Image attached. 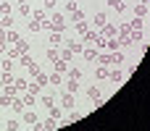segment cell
Returning a JSON list of instances; mask_svg holds the SVG:
<instances>
[{
	"label": "cell",
	"mask_w": 150,
	"mask_h": 131,
	"mask_svg": "<svg viewBox=\"0 0 150 131\" xmlns=\"http://www.w3.org/2000/svg\"><path fill=\"white\" fill-rule=\"evenodd\" d=\"M50 24H53V32H63L66 29V13H53Z\"/></svg>",
	"instance_id": "cell-1"
},
{
	"label": "cell",
	"mask_w": 150,
	"mask_h": 131,
	"mask_svg": "<svg viewBox=\"0 0 150 131\" xmlns=\"http://www.w3.org/2000/svg\"><path fill=\"white\" fill-rule=\"evenodd\" d=\"M116 26L113 24H105V26H100V37H105V39H111V37H116Z\"/></svg>",
	"instance_id": "cell-2"
},
{
	"label": "cell",
	"mask_w": 150,
	"mask_h": 131,
	"mask_svg": "<svg viewBox=\"0 0 150 131\" xmlns=\"http://www.w3.org/2000/svg\"><path fill=\"white\" fill-rule=\"evenodd\" d=\"M61 105H63V110H71L76 102H74V95L71 92H63V97H61Z\"/></svg>",
	"instance_id": "cell-3"
},
{
	"label": "cell",
	"mask_w": 150,
	"mask_h": 131,
	"mask_svg": "<svg viewBox=\"0 0 150 131\" xmlns=\"http://www.w3.org/2000/svg\"><path fill=\"white\" fill-rule=\"evenodd\" d=\"M92 21H95V26H98V29H100V26H105V24H108V16H105V13H103V11H98V13H95V16H92Z\"/></svg>",
	"instance_id": "cell-4"
},
{
	"label": "cell",
	"mask_w": 150,
	"mask_h": 131,
	"mask_svg": "<svg viewBox=\"0 0 150 131\" xmlns=\"http://www.w3.org/2000/svg\"><path fill=\"white\" fill-rule=\"evenodd\" d=\"M66 50H71V53H82L84 47H82L79 39H66Z\"/></svg>",
	"instance_id": "cell-5"
},
{
	"label": "cell",
	"mask_w": 150,
	"mask_h": 131,
	"mask_svg": "<svg viewBox=\"0 0 150 131\" xmlns=\"http://www.w3.org/2000/svg\"><path fill=\"white\" fill-rule=\"evenodd\" d=\"M11 108H13L16 113H24V108H26V105H24V100H21V95H16V97H13V102H11Z\"/></svg>",
	"instance_id": "cell-6"
},
{
	"label": "cell",
	"mask_w": 150,
	"mask_h": 131,
	"mask_svg": "<svg viewBox=\"0 0 150 131\" xmlns=\"http://www.w3.org/2000/svg\"><path fill=\"white\" fill-rule=\"evenodd\" d=\"M82 55H84V60H98V50L95 47H84Z\"/></svg>",
	"instance_id": "cell-7"
},
{
	"label": "cell",
	"mask_w": 150,
	"mask_h": 131,
	"mask_svg": "<svg viewBox=\"0 0 150 131\" xmlns=\"http://www.w3.org/2000/svg\"><path fill=\"white\" fill-rule=\"evenodd\" d=\"M108 5H111L113 11H119V13H124V11H127V3H124V0H108Z\"/></svg>",
	"instance_id": "cell-8"
},
{
	"label": "cell",
	"mask_w": 150,
	"mask_h": 131,
	"mask_svg": "<svg viewBox=\"0 0 150 131\" xmlns=\"http://www.w3.org/2000/svg\"><path fill=\"white\" fill-rule=\"evenodd\" d=\"M129 29H134V32H142V29H145V18H140V16H137V18L129 24Z\"/></svg>",
	"instance_id": "cell-9"
},
{
	"label": "cell",
	"mask_w": 150,
	"mask_h": 131,
	"mask_svg": "<svg viewBox=\"0 0 150 131\" xmlns=\"http://www.w3.org/2000/svg\"><path fill=\"white\" fill-rule=\"evenodd\" d=\"M18 63H21L24 68H29V66H32L34 60H32V55H29V53H21V55H18Z\"/></svg>",
	"instance_id": "cell-10"
},
{
	"label": "cell",
	"mask_w": 150,
	"mask_h": 131,
	"mask_svg": "<svg viewBox=\"0 0 150 131\" xmlns=\"http://www.w3.org/2000/svg\"><path fill=\"white\" fill-rule=\"evenodd\" d=\"M13 87L18 89V95H24V92H26V87H29V81H26V79H16V81H13Z\"/></svg>",
	"instance_id": "cell-11"
},
{
	"label": "cell",
	"mask_w": 150,
	"mask_h": 131,
	"mask_svg": "<svg viewBox=\"0 0 150 131\" xmlns=\"http://www.w3.org/2000/svg\"><path fill=\"white\" fill-rule=\"evenodd\" d=\"M0 92H3V95H5V97H16V95H18V89H16V87H13V84H5V87H3V89H0Z\"/></svg>",
	"instance_id": "cell-12"
},
{
	"label": "cell",
	"mask_w": 150,
	"mask_h": 131,
	"mask_svg": "<svg viewBox=\"0 0 150 131\" xmlns=\"http://www.w3.org/2000/svg\"><path fill=\"white\" fill-rule=\"evenodd\" d=\"M105 47H108V53H116V50H119V39H116V37L105 39Z\"/></svg>",
	"instance_id": "cell-13"
},
{
	"label": "cell",
	"mask_w": 150,
	"mask_h": 131,
	"mask_svg": "<svg viewBox=\"0 0 150 131\" xmlns=\"http://www.w3.org/2000/svg\"><path fill=\"white\" fill-rule=\"evenodd\" d=\"M29 13H32V8H29V3H18V16H24V18H26Z\"/></svg>",
	"instance_id": "cell-14"
},
{
	"label": "cell",
	"mask_w": 150,
	"mask_h": 131,
	"mask_svg": "<svg viewBox=\"0 0 150 131\" xmlns=\"http://www.w3.org/2000/svg\"><path fill=\"white\" fill-rule=\"evenodd\" d=\"M21 37H18V32H13V29H8L5 32V42H18Z\"/></svg>",
	"instance_id": "cell-15"
},
{
	"label": "cell",
	"mask_w": 150,
	"mask_h": 131,
	"mask_svg": "<svg viewBox=\"0 0 150 131\" xmlns=\"http://www.w3.org/2000/svg\"><path fill=\"white\" fill-rule=\"evenodd\" d=\"M82 37H84V39H82V42H95V39H98V37H100V34H98V32H90V29H87V32H84V34H82Z\"/></svg>",
	"instance_id": "cell-16"
},
{
	"label": "cell",
	"mask_w": 150,
	"mask_h": 131,
	"mask_svg": "<svg viewBox=\"0 0 150 131\" xmlns=\"http://www.w3.org/2000/svg\"><path fill=\"white\" fill-rule=\"evenodd\" d=\"M21 100H24V105H34L37 95H32V92H24V95H21Z\"/></svg>",
	"instance_id": "cell-17"
},
{
	"label": "cell",
	"mask_w": 150,
	"mask_h": 131,
	"mask_svg": "<svg viewBox=\"0 0 150 131\" xmlns=\"http://www.w3.org/2000/svg\"><path fill=\"white\" fill-rule=\"evenodd\" d=\"M42 126H45V131H53V129H58V121L55 118H47V121H42Z\"/></svg>",
	"instance_id": "cell-18"
},
{
	"label": "cell",
	"mask_w": 150,
	"mask_h": 131,
	"mask_svg": "<svg viewBox=\"0 0 150 131\" xmlns=\"http://www.w3.org/2000/svg\"><path fill=\"white\" fill-rule=\"evenodd\" d=\"M32 16H34V21H40V26H42V21H47V18H45V8H40V11H34Z\"/></svg>",
	"instance_id": "cell-19"
},
{
	"label": "cell",
	"mask_w": 150,
	"mask_h": 131,
	"mask_svg": "<svg viewBox=\"0 0 150 131\" xmlns=\"http://www.w3.org/2000/svg\"><path fill=\"white\" fill-rule=\"evenodd\" d=\"M16 50H18V53H29V42H26V39H18V42H16Z\"/></svg>",
	"instance_id": "cell-20"
},
{
	"label": "cell",
	"mask_w": 150,
	"mask_h": 131,
	"mask_svg": "<svg viewBox=\"0 0 150 131\" xmlns=\"http://www.w3.org/2000/svg\"><path fill=\"white\" fill-rule=\"evenodd\" d=\"M47 81H50V84H61V81H63V74H58V71H55V74H50V76H47Z\"/></svg>",
	"instance_id": "cell-21"
},
{
	"label": "cell",
	"mask_w": 150,
	"mask_h": 131,
	"mask_svg": "<svg viewBox=\"0 0 150 131\" xmlns=\"http://www.w3.org/2000/svg\"><path fill=\"white\" fill-rule=\"evenodd\" d=\"M76 89H79V81H74V79H69V81H66V92H71V95H74Z\"/></svg>",
	"instance_id": "cell-22"
},
{
	"label": "cell",
	"mask_w": 150,
	"mask_h": 131,
	"mask_svg": "<svg viewBox=\"0 0 150 131\" xmlns=\"http://www.w3.org/2000/svg\"><path fill=\"white\" fill-rule=\"evenodd\" d=\"M11 11H13V5H11V0H3V3H0V13L5 16V13H11Z\"/></svg>",
	"instance_id": "cell-23"
},
{
	"label": "cell",
	"mask_w": 150,
	"mask_h": 131,
	"mask_svg": "<svg viewBox=\"0 0 150 131\" xmlns=\"http://www.w3.org/2000/svg\"><path fill=\"white\" fill-rule=\"evenodd\" d=\"M134 13H137L140 18H145V16H148V5H142V3H140V5L134 8Z\"/></svg>",
	"instance_id": "cell-24"
},
{
	"label": "cell",
	"mask_w": 150,
	"mask_h": 131,
	"mask_svg": "<svg viewBox=\"0 0 150 131\" xmlns=\"http://www.w3.org/2000/svg\"><path fill=\"white\" fill-rule=\"evenodd\" d=\"M140 39H142V32H134V29H132V32H129V42L134 45V42H140Z\"/></svg>",
	"instance_id": "cell-25"
},
{
	"label": "cell",
	"mask_w": 150,
	"mask_h": 131,
	"mask_svg": "<svg viewBox=\"0 0 150 131\" xmlns=\"http://www.w3.org/2000/svg\"><path fill=\"white\" fill-rule=\"evenodd\" d=\"M111 63H124V53H111Z\"/></svg>",
	"instance_id": "cell-26"
},
{
	"label": "cell",
	"mask_w": 150,
	"mask_h": 131,
	"mask_svg": "<svg viewBox=\"0 0 150 131\" xmlns=\"http://www.w3.org/2000/svg\"><path fill=\"white\" fill-rule=\"evenodd\" d=\"M66 63H69V60L58 58V60H55V71H58V74H63V71H66Z\"/></svg>",
	"instance_id": "cell-27"
},
{
	"label": "cell",
	"mask_w": 150,
	"mask_h": 131,
	"mask_svg": "<svg viewBox=\"0 0 150 131\" xmlns=\"http://www.w3.org/2000/svg\"><path fill=\"white\" fill-rule=\"evenodd\" d=\"M26 92H32V95H40V92H42V84H37V81H34V84H29V87H26Z\"/></svg>",
	"instance_id": "cell-28"
},
{
	"label": "cell",
	"mask_w": 150,
	"mask_h": 131,
	"mask_svg": "<svg viewBox=\"0 0 150 131\" xmlns=\"http://www.w3.org/2000/svg\"><path fill=\"white\" fill-rule=\"evenodd\" d=\"M18 129H21L18 121H8V123H5V131H18Z\"/></svg>",
	"instance_id": "cell-29"
},
{
	"label": "cell",
	"mask_w": 150,
	"mask_h": 131,
	"mask_svg": "<svg viewBox=\"0 0 150 131\" xmlns=\"http://www.w3.org/2000/svg\"><path fill=\"white\" fill-rule=\"evenodd\" d=\"M5 53H8V58H11V60H18V55H21V53H18L16 47H8Z\"/></svg>",
	"instance_id": "cell-30"
},
{
	"label": "cell",
	"mask_w": 150,
	"mask_h": 131,
	"mask_svg": "<svg viewBox=\"0 0 150 131\" xmlns=\"http://www.w3.org/2000/svg\"><path fill=\"white\" fill-rule=\"evenodd\" d=\"M95 76H98V79H108V68H105V66H100V68L95 71Z\"/></svg>",
	"instance_id": "cell-31"
},
{
	"label": "cell",
	"mask_w": 150,
	"mask_h": 131,
	"mask_svg": "<svg viewBox=\"0 0 150 131\" xmlns=\"http://www.w3.org/2000/svg\"><path fill=\"white\" fill-rule=\"evenodd\" d=\"M87 95H90L92 100H98V97H100V89H98V87H87Z\"/></svg>",
	"instance_id": "cell-32"
},
{
	"label": "cell",
	"mask_w": 150,
	"mask_h": 131,
	"mask_svg": "<svg viewBox=\"0 0 150 131\" xmlns=\"http://www.w3.org/2000/svg\"><path fill=\"white\" fill-rule=\"evenodd\" d=\"M11 102H13V97H5V95L0 92V105H3V108H11Z\"/></svg>",
	"instance_id": "cell-33"
},
{
	"label": "cell",
	"mask_w": 150,
	"mask_h": 131,
	"mask_svg": "<svg viewBox=\"0 0 150 131\" xmlns=\"http://www.w3.org/2000/svg\"><path fill=\"white\" fill-rule=\"evenodd\" d=\"M76 11V0H66V13H74Z\"/></svg>",
	"instance_id": "cell-34"
},
{
	"label": "cell",
	"mask_w": 150,
	"mask_h": 131,
	"mask_svg": "<svg viewBox=\"0 0 150 131\" xmlns=\"http://www.w3.org/2000/svg\"><path fill=\"white\" fill-rule=\"evenodd\" d=\"M50 42L53 45H61V32H50Z\"/></svg>",
	"instance_id": "cell-35"
},
{
	"label": "cell",
	"mask_w": 150,
	"mask_h": 131,
	"mask_svg": "<svg viewBox=\"0 0 150 131\" xmlns=\"http://www.w3.org/2000/svg\"><path fill=\"white\" fill-rule=\"evenodd\" d=\"M47 58H50V60H58V58H61V50H55V47L47 50Z\"/></svg>",
	"instance_id": "cell-36"
},
{
	"label": "cell",
	"mask_w": 150,
	"mask_h": 131,
	"mask_svg": "<svg viewBox=\"0 0 150 131\" xmlns=\"http://www.w3.org/2000/svg\"><path fill=\"white\" fill-rule=\"evenodd\" d=\"M50 118H55V121H61V108H55V105H53V108H50Z\"/></svg>",
	"instance_id": "cell-37"
},
{
	"label": "cell",
	"mask_w": 150,
	"mask_h": 131,
	"mask_svg": "<svg viewBox=\"0 0 150 131\" xmlns=\"http://www.w3.org/2000/svg\"><path fill=\"white\" fill-rule=\"evenodd\" d=\"M24 123H37V116L34 113H24Z\"/></svg>",
	"instance_id": "cell-38"
},
{
	"label": "cell",
	"mask_w": 150,
	"mask_h": 131,
	"mask_svg": "<svg viewBox=\"0 0 150 131\" xmlns=\"http://www.w3.org/2000/svg\"><path fill=\"white\" fill-rule=\"evenodd\" d=\"M98 60H100V66H105V68H108V63H111V55H98Z\"/></svg>",
	"instance_id": "cell-39"
},
{
	"label": "cell",
	"mask_w": 150,
	"mask_h": 131,
	"mask_svg": "<svg viewBox=\"0 0 150 131\" xmlns=\"http://www.w3.org/2000/svg\"><path fill=\"white\" fill-rule=\"evenodd\" d=\"M108 79H111V81H121V71H111Z\"/></svg>",
	"instance_id": "cell-40"
},
{
	"label": "cell",
	"mask_w": 150,
	"mask_h": 131,
	"mask_svg": "<svg viewBox=\"0 0 150 131\" xmlns=\"http://www.w3.org/2000/svg\"><path fill=\"white\" fill-rule=\"evenodd\" d=\"M53 102H55V100H53L50 95H45V97H42V105H45V108H53Z\"/></svg>",
	"instance_id": "cell-41"
},
{
	"label": "cell",
	"mask_w": 150,
	"mask_h": 131,
	"mask_svg": "<svg viewBox=\"0 0 150 131\" xmlns=\"http://www.w3.org/2000/svg\"><path fill=\"white\" fill-rule=\"evenodd\" d=\"M42 8H45V11H53V8H55V0H42Z\"/></svg>",
	"instance_id": "cell-42"
},
{
	"label": "cell",
	"mask_w": 150,
	"mask_h": 131,
	"mask_svg": "<svg viewBox=\"0 0 150 131\" xmlns=\"http://www.w3.org/2000/svg\"><path fill=\"white\" fill-rule=\"evenodd\" d=\"M71 18H74V21H84V13H82V11H74Z\"/></svg>",
	"instance_id": "cell-43"
},
{
	"label": "cell",
	"mask_w": 150,
	"mask_h": 131,
	"mask_svg": "<svg viewBox=\"0 0 150 131\" xmlns=\"http://www.w3.org/2000/svg\"><path fill=\"white\" fill-rule=\"evenodd\" d=\"M42 26H40V21H29V32H40Z\"/></svg>",
	"instance_id": "cell-44"
},
{
	"label": "cell",
	"mask_w": 150,
	"mask_h": 131,
	"mask_svg": "<svg viewBox=\"0 0 150 131\" xmlns=\"http://www.w3.org/2000/svg\"><path fill=\"white\" fill-rule=\"evenodd\" d=\"M76 32L84 34V32H87V24H84V21H76Z\"/></svg>",
	"instance_id": "cell-45"
},
{
	"label": "cell",
	"mask_w": 150,
	"mask_h": 131,
	"mask_svg": "<svg viewBox=\"0 0 150 131\" xmlns=\"http://www.w3.org/2000/svg\"><path fill=\"white\" fill-rule=\"evenodd\" d=\"M71 55H74V53H71V50H66V47H63V50H61V58H63V60H71Z\"/></svg>",
	"instance_id": "cell-46"
},
{
	"label": "cell",
	"mask_w": 150,
	"mask_h": 131,
	"mask_svg": "<svg viewBox=\"0 0 150 131\" xmlns=\"http://www.w3.org/2000/svg\"><path fill=\"white\" fill-rule=\"evenodd\" d=\"M29 74H32V76H37V74H42V71H40V66H37V63H32V66H29Z\"/></svg>",
	"instance_id": "cell-47"
},
{
	"label": "cell",
	"mask_w": 150,
	"mask_h": 131,
	"mask_svg": "<svg viewBox=\"0 0 150 131\" xmlns=\"http://www.w3.org/2000/svg\"><path fill=\"white\" fill-rule=\"evenodd\" d=\"M34 79H37V84H42V87H45V84H47V76H45V74H37V76H34Z\"/></svg>",
	"instance_id": "cell-48"
},
{
	"label": "cell",
	"mask_w": 150,
	"mask_h": 131,
	"mask_svg": "<svg viewBox=\"0 0 150 131\" xmlns=\"http://www.w3.org/2000/svg\"><path fill=\"white\" fill-rule=\"evenodd\" d=\"M0 66H3V71H11V68H13V60H3Z\"/></svg>",
	"instance_id": "cell-49"
},
{
	"label": "cell",
	"mask_w": 150,
	"mask_h": 131,
	"mask_svg": "<svg viewBox=\"0 0 150 131\" xmlns=\"http://www.w3.org/2000/svg\"><path fill=\"white\" fill-rule=\"evenodd\" d=\"M69 76H71L74 81H79V71H76V68H71V71H69Z\"/></svg>",
	"instance_id": "cell-50"
},
{
	"label": "cell",
	"mask_w": 150,
	"mask_h": 131,
	"mask_svg": "<svg viewBox=\"0 0 150 131\" xmlns=\"http://www.w3.org/2000/svg\"><path fill=\"white\" fill-rule=\"evenodd\" d=\"M0 42H5V32L3 29H0Z\"/></svg>",
	"instance_id": "cell-51"
},
{
	"label": "cell",
	"mask_w": 150,
	"mask_h": 131,
	"mask_svg": "<svg viewBox=\"0 0 150 131\" xmlns=\"http://www.w3.org/2000/svg\"><path fill=\"white\" fill-rule=\"evenodd\" d=\"M140 3H142V5H148V3H150V0H140Z\"/></svg>",
	"instance_id": "cell-52"
},
{
	"label": "cell",
	"mask_w": 150,
	"mask_h": 131,
	"mask_svg": "<svg viewBox=\"0 0 150 131\" xmlns=\"http://www.w3.org/2000/svg\"><path fill=\"white\" fill-rule=\"evenodd\" d=\"M16 3H26V0H16Z\"/></svg>",
	"instance_id": "cell-53"
},
{
	"label": "cell",
	"mask_w": 150,
	"mask_h": 131,
	"mask_svg": "<svg viewBox=\"0 0 150 131\" xmlns=\"http://www.w3.org/2000/svg\"><path fill=\"white\" fill-rule=\"evenodd\" d=\"M0 89H3V79H0Z\"/></svg>",
	"instance_id": "cell-54"
},
{
	"label": "cell",
	"mask_w": 150,
	"mask_h": 131,
	"mask_svg": "<svg viewBox=\"0 0 150 131\" xmlns=\"http://www.w3.org/2000/svg\"><path fill=\"white\" fill-rule=\"evenodd\" d=\"M0 74H3V66H0Z\"/></svg>",
	"instance_id": "cell-55"
},
{
	"label": "cell",
	"mask_w": 150,
	"mask_h": 131,
	"mask_svg": "<svg viewBox=\"0 0 150 131\" xmlns=\"http://www.w3.org/2000/svg\"><path fill=\"white\" fill-rule=\"evenodd\" d=\"M0 3H3V0H0Z\"/></svg>",
	"instance_id": "cell-56"
}]
</instances>
